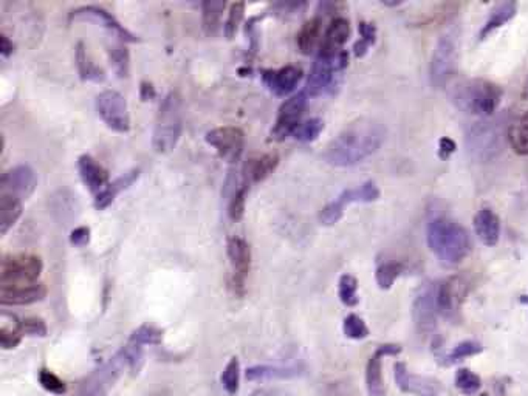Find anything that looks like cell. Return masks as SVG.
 Instances as JSON below:
<instances>
[{
	"instance_id": "cell-1",
	"label": "cell",
	"mask_w": 528,
	"mask_h": 396,
	"mask_svg": "<svg viewBox=\"0 0 528 396\" xmlns=\"http://www.w3.org/2000/svg\"><path fill=\"white\" fill-rule=\"evenodd\" d=\"M387 137L383 122L374 118H361L350 122L328 143L324 159L335 168H350L363 163L370 155L378 152Z\"/></svg>"
},
{
	"instance_id": "cell-2",
	"label": "cell",
	"mask_w": 528,
	"mask_h": 396,
	"mask_svg": "<svg viewBox=\"0 0 528 396\" xmlns=\"http://www.w3.org/2000/svg\"><path fill=\"white\" fill-rule=\"evenodd\" d=\"M446 92L453 106L475 117L493 115L501 104L504 95L499 85L482 78L453 80L446 85Z\"/></svg>"
},
{
	"instance_id": "cell-3",
	"label": "cell",
	"mask_w": 528,
	"mask_h": 396,
	"mask_svg": "<svg viewBox=\"0 0 528 396\" xmlns=\"http://www.w3.org/2000/svg\"><path fill=\"white\" fill-rule=\"evenodd\" d=\"M426 240L434 256L446 266L462 264L471 251L470 234L465 227L444 217L429 223Z\"/></svg>"
},
{
	"instance_id": "cell-4",
	"label": "cell",
	"mask_w": 528,
	"mask_h": 396,
	"mask_svg": "<svg viewBox=\"0 0 528 396\" xmlns=\"http://www.w3.org/2000/svg\"><path fill=\"white\" fill-rule=\"evenodd\" d=\"M143 347L127 343L107 364L93 372L81 389V396H107L124 370L138 373L143 365Z\"/></svg>"
},
{
	"instance_id": "cell-5",
	"label": "cell",
	"mask_w": 528,
	"mask_h": 396,
	"mask_svg": "<svg viewBox=\"0 0 528 396\" xmlns=\"http://www.w3.org/2000/svg\"><path fill=\"white\" fill-rule=\"evenodd\" d=\"M507 118H488L474 122L466 132L465 143L471 159L477 163H492L499 159L508 143Z\"/></svg>"
},
{
	"instance_id": "cell-6",
	"label": "cell",
	"mask_w": 528,
	"mask_h": 396,
	"mask_svg": "<svg viewBox=\"0 0 528 396\" xmlns=\"http://www.w3.org/2000/svg\"><path fill=\"white\" fill-rule=\"evenodd\" d=\"M181 130H183L181 98L177 92H170L160 104L159 115L153 127V150L159 153L171 152L179 143Z\"/></svg>"
},
{
	"instance_id": "cell-7",
	"label": "cell",
	"mask_w": 528,
	"mask_h": 396,
	"mask_svg": "<svg viewBox=\"0 0 528 396\" xmlns=\"http://www.w3.org/2000/svg\"><path fill=\"white\" fill-rule=\"evenodd\" d=\"M349 65V54L346 50L339 53H318L307 78V96L330 95L338 89L339 78Z\"/></svg>"
},
{
	"instance_id": "cell-8",
	"label": "cell",
	"mask_w": 528,
	"mask_h": 396,
	"mask_svg": "<svg viewBox=\"0 0 528 396\" xmlns=\"http://www.w3.org/2000/svg\"><path fill=\"white\" fill-rule=\"evenodd\" d=\"M459 63V28H451L439 37L434 48L429 80L434 89H442L453 81Z\"/></svg>"
},
{
	"instance_id": "cell-9",
	"label": "cell",
	"mask_w": 528,
	"mask_h": 396,
	"mask_svg": "<svg viewBox=\"0 0 528 396\" xmlns=\"http://www.w3.org/2000/svg\"><path fill=\"white\" fill-rule=\"evenodd\" d=\"M43 268V259L34 254L6 256L0 264V288L36 285Z\"/></svg>"
},
{
	"instance_id": "cell-10",
	"label": "cell",
	"mask_w": 528,
	"mask_h": 396,
	"mask_svg": "<svg viewBox=\"0 0 528 396\" xmlns=\"http://www.w3.org/2000/svg\"><path fill=\"white\" fill-rule=\"evenodd\" d=\"M96 111L109 129L118 133L131 130V115L126 98L117 91L101 92L95 100Z\"/></svg>"
},
{
	"instance_id": "cell-11",
	"label": "cell",
	"mask_w": 528,
	"mask_h": 396,
	"mask_svg": "<svg viewBox=\"0 0 528 396\" xmlns=\"http://www.w3.org/2000/svg\"><path fill=\"white\" fill-rule=\"evenodd\" d=\"M205 140L217 155L228 163H238L245 150V133L236 126L211 129L206 132Z\"/></svg>"
},
{
	"instance_id": "cell-12",
	"label": "cell",
	"mask_w": 528,
	"mask_h": 396,
	"mask_svg": "<svg viewBox=\"0 0 528 396\" xmlns=\"http://www.w3.org/2000/svg\"><path fill=\"white\" fill-rule=\"evenodd\" d=\"M307 98L308 96L306 92H299L282 102L278 120L269 133V140L284 141L287 138L293 137L296 129L302 122V115L306 111L307 101H308Z\"/></svg>"
},
{
	"instance_id": "cell-13",
	"label": "cell",
	"mask_w": 528,
	"mask_h": 396,
	"mask_svg": "<svg viewBox=\"0 0 528 396\" xmlns=\"http://www.w3.org/2000/svg\"><path fill=\"white\" fill-rule=\"evenodd\" d=\"M437 285L425 284L417 291L412 302V319L418 332L423 334L431 333L437 325Z\"/></svg>"
},
{
	"instance_id": "cell-14",
	"label": "cell",
	"mask_w": 528,
	"mask_h": 396,
	"mask_svg": "<svg viewBox=\"0 0 528 396\" xmlns=\"http://www.w3.org/2000/svg\"><path fill=\"white\" fill-rule=\"evenodd\" d=\"M227 253L233 270L231 290L236 296H243L245 280L251 270V249L249 242L242 237L228 238Z\"/></svg>"
},
{
	"instance_id": "cell-15",
	"label": "cell",
	"mask_w": 528,
	"mask_h": 396,
	"mask_svg": "<svg viewBox=\"0 0 528 396\" xmlns=\"http://www.w3.org/2000/svg\"><path fill=\"white\" fill-rule=\"evenodd\" d=\"M37 188V175L32 166L19 164L5 170L0 179V194L27 200Z\"/></svg>"
},
{
	"instance_id": "cell-16",
	"label": "cell",
	"mask_w": 528,
	"mask_h": 396,
	"mask_svg": "<svg viewBox=\"0 0 528 396\" xmlns=\"http://www.w3.org/2000/svg\"><path fill=\"white\" fill-rule=\"evenodd\" d=\"M69 21L96 22V24H101V27L106 28L107 32H111L113 36L122 39L124 43H138V37L133 33L129 32L124 25L117 21V17L101 6L85 5L72 10Z\"/></svg>"
},
{
	"instance_id": "cell-17",
	"label": "cell",
	"mask_w": 528,
	"mask_h": 396,
	"mask_svg": "<svg viewBox=\"0 0 528 396\" xmlns=\"http://www.w3.org/2000/svg\"><path fill=\"white\" fill-rule=\"evenodd\" d=\"M466 280L462 275H453L437 285V308L439 314L455 319L466 297Z\"/></svg>"
},
{
	"instance_id": "cell-18",
	"label": "cell",
	"mask_w": 528,
	"mask_h": 396,
	"mask_svg": "<svg viewBox=\"0 0 528 396\" xmlns=\"http://www.w3.org/2000/svg\"><path fill=\"white\" fill-rule=\"evenodd\" d=\"M402 345L398 343H383L376 353L370 356L367 367H366V386L369 396H385V376H383V362L387 356H398L402 353Z\"/></svg>"
},
{
	"instance_id": "cell-19",
	"label": "cell",
	"mask_w": 528,
	"mask_h": 396,
	"mask_svg": "<svg viewBox=\"0 0 528 396\" xmlns=\"http://www.w3.org/2000/svg\"><path fill=\"white\" fill-rule=\"evenodd\" d=\"M394 376H396V387L403 393H411L414 396L440 395V384L437 381L426 376L414 375L402 361L394 365Z\"/></svg>"
},
{
	"instance_id": "cell-20",
	"label": "cell",
	"mask_w": 528,
	"mask_h": 396,
	"mask_svg": "<svg viewBox=\"0 0 528 396\" xmlns=\"http://www.w3.org/2000/svg\"><path fill=\"white\" fill-rule=\"evenodd\" d=\"M260 76L271 93L286 98L296 91L304 73L296 65H286L279 70H262Z\"/></svg>"
},
{
	"instance_id": "cell-21",
	"label": "cell",
	"mask_w": 528,
	"mask_h": 396,
	"mask_svg": "<svg viewBox=\"0 0 528 396\" xmlns=\"http://www.w3.org/2000/svg\"><path fill=\"white\" fill-rule=\"evenodd\" d=\"M78 170H80L81 180L93 196H98L101 190L106 189V186L111 183L107 170L87 153L81 155L78 159Z\"/></svg>"
},
{
	"instance_id": "cell-22",
	"label": "cell",
	"mask_w": 528,
	"mask_h": 396,
	"mask_svg": "<svg viewBox=\"0 0 528 396\" xmlns=\"http://www.w3.org/2000/svg\"><path fill=\"white\" fill-rule=\"evenodd\" d=\"M350 24L346 17H333L324 33L323 43L318 53L335 54L343 52L344 43L349 41Z\"/></svg>"
},
{
	"instance_id": "cell-23",
	"label": "cell",
	"mask_w": 528,
	"mask_h": 396,
	"mask_svg": "<svg viewBox=\"0 0 528 396\" xmlns=\"http://www.w3.org/2000/svg\"><path fill=\"white\" fill-rule=\"evenodd\" d=\"M474 231L485 246H496L501 237V220L496 212L490 208H484L474 216Z\"/></svg>"
},
{
	"instance_id": "cell-24",
	"label": "cell",
	"mask_w": 528,
	"mask_h": 396,
	"mask_svg": "<svg viewBox=\"0 0 528 396\" xmlns=\"http://www.w3.org/2000/svg\"><path fill=\"white\" fill-rule=\"evenodd\" d=\"M47 296V286L44 284L24 286V288H0V304L4 306L32 305Z\"/></svg>"
},
{
	"instance_id": "cell-25",
	"label": "cell",
	"mask_w": 528,
	"mask_h": 396,
	"mask_svg": "<svg viewBox=\"0 0 528 396\" xmlns=\"http://www.w3.org/2000/svg\"><path fill=\"white\" fill-rule=\"evenodd\" d=\"M323 17L315 16L302 25L301 30L296 34V43L302 54H312L315 50H319L323 43Z\"/></svg>"
},
{
	"instance_id": "cell-26",
	"label": "cell",
	"mask_w": 528,
	"mask_h": 396,
	"mask_svg": "<svg viewBox=\"0 0 528 396\" xmlns=\"http://www.w3.org/2000/svg\"><path fill=\"white\" fill-rule=\"evenodd\" d=\"M140 177V170L132 169L127 170L126 174L120 175L117 180L112 181L106 186V189L101 190L98 196H95V208L98 211H103L106 209L107 207H111L115 197L122 192V190L129 189L131 186L138 180Z\"/></svg>"
},
{
	"instance_id": "cell-27",
	"label": "cell",
	"mask_w": 528,
	"mask_h": 396,
	"mask_svg": "<svg viewBox=\"0 0 528 396\" xmlns=\"http://www.w3.org/2000/svg\"><path fill=\"white\" fill-rule=\"evenodd\" d=\"M279 164V157L276 153H264L258 159H249L245 164V183H259L275 172Z\"/></svg>"
},
{
	"instance_id": "cell-28",
	"label": "cell",
	"mask_w": 528,
	"mask_h": 396,
	"mask_svg": "<svg viewBox=\"0 0 528 396\" xmlns=\"http://www.w3.org/2000/svg\"><path fill=\"white\" fill-rule=\"evenodd\" d=\"M516 13H518L516 2H504V4L494 6L481 32H479V39L485 41L486 37L496 32L497 28L504 27L505 24L512 21L513 17L516 16Z\"/></svg>"
},
{
	"instance_id": "cell-29",
	"label": "cell",
	"mask_w": 528,
	"mask_h": 396,
	"mask_svg": "<svg viewBox=\"0 0 528 396\" xmlns=\"http://www.w3.org/2000/svg\"><path fill=\"white\" fill-rule=\"evenodd\" d=\"M380 198V189L376 188L374 181H366L363 185L357 186V188H350V189L344 190L343 194L337 198L335 203L338 205L344 211V208L352 203H372Z\"/></svg>"
},
{
	"instance_id": "cell-30",
	"label": "cell",
	"mask_w": 528,
	"mask_h": 396,
	"mask_svg": "<svg viewBox=\"0 0 528 396\" xmlns=\"http://www.w3.org/2000/svg\"><path fill=\"white\" fill-rule=\"evenodd\" d=\"M22 321H19L15 314L4 312L0 316V347L4 350L16 349L21 343Z\"/></svg>"
},
{
	"instance_id": "cell-31",
	"label": "cell",
	"mask_w": 528,
	"mask_h": 396,
	"mask_svg": "<svg viewBox=\"0 0 528 396\" xmlns=\"http://www.w3.org/2000/svg\"><path fill=\"white\" fill-rule=\"evenodd\" d=\"M227 8L225 2L220 0H206L201 4V24L206 36H216L222 28V14Z\"/></svg>"
},
{
	"instance_id": "cell-32",
	"label": "cell",
	"mask_w": 528,
	"mask_h": 396,
	"mask_svg": "<svg viewBox=\"0 0 528 396\" xmlns=\"http://www.w3.org/2000/svg\"><path fill=\"white\" fill-rule=\"evenodd\" d=\"M508 144L521 157H528V111L510 122Z\"/></svg>"
},
{
	"instance_id": "cell-33",
	"label": "cell",
	"mask_w": 528,
	"mask_h": 396,
	"mask_svg": "<svg viewBox=\"0 0 528 396\" xmlns=\"http://www.w3.org/2000/svg\"><path fill=\"white\" fill-rule=\"evenodd\" d=\"M22 216V200L0 194V234L5 236Z\"/></svg>"
},
{
	"instance_id": "cell-34",
	"label": "cell",
	"mask_w": 528,
	"mask_h": 396,
	"mask_svg": "<svg viewBox=\"0 0 528 396\" xmlns=\"http://www.w3.org/2000/svg\"><path fill=\"white\" fill-rule=\"evenodd\" d=\"M406 266L402 262H381L376 270V285L381 290H391L394 284H396V279L405 273Z\"/></svg>"
},
{
	"instance_id": "cell-35",
	"label": "cell",
	"mask_w": 528,
	"mask_h": 396,
	"mask_svg": "<svg viewBox=\"0 0 528 396\" xmlns=\"http://www.w3.org/2000/svg\"><path fill=\"white\" fill-rule=\"evenodd\" d=\"M76 65H78V72H80L83 80L95 81V82L104 81V72L90 61L83 43L76 45Z\"/></svg>"
},
{
	"instance_id": "cell-36",
	"label": "cell",
	"mask_w": 528,
	"mask_h": 396,
	"mask_svg": "<svg viewBox=\"0 0 528 396\" xmlns=\"http://www.w3.org/2000/svg\"><path fill=\"white\" fill-rule=\"evenodd\" d=\"M359 39L354 43V54L357 58H363L376 43V27L372 22H359Z\"/></svg>"
},
{
	"instance_id": "cell-37",
	"label": "cell",
	"mask_w": 528,
	"mask_h": 396,
	"mask_svg": "<svg viewBox=\"0 0 528 396\" xmlns=\"http://www.w3.org/2000/svg\"><path fill=\"white\" fill-rule=\"evenodd\" d=\"M339 301L346 306L358 305V279L352 275H343L338 282Z\"/></svg>"
},
{
	"instance_id": "cell-38",
	"label": "cell",
	"mask_w": 528,
	"mask_h": 396,
	"mask_svg": "<svg viewBox=\"0 0 528 396\" xmlns=\"http://www.w3.org/2000/svg\"><path fill=\"white\" fill-rule=\"evenodd\" d=\"M223 389L227 391L228 395H236L240 389V362L238 358H231L223 369L220 376Z\"/></svg>"
},
{
	"instance_id": "cell-39",
	"label": "cell",
	"mask_w": 528,
	"mask_h": 396,
	"mask_svg": "<svg viewBox=\"0 0 528 396\" xmlns=\"http://www.w3.org/2000/svg\"><path fill=\"white\" fill-rule=\"evenodd\" d=\"M323 130V120L321 118H310V120H306V121H302L299 124V127L293 133V138H295L296 141H301V143H312V141L318 140Z\"/></svg>"
},
{
	"instance_id": "cell-40",
	"label": "cell",
	"mask_w": 528,
	"mask_h": 396,
	"mask_svg": "<svg viewBox=\"0 0 528 396\" xmlns=\"http://www.w3.org/2000/svg\"><path fill=\"white\" fill-rule=\"evenodd\" d=\"M482 350H484L482 343H475V341H464V343H457L455 349L448 352L445 356H442V360H446V364H455V362H459V361L482 353Z\"/></svg>"
},
{
	"instance_id": "cell-41",
	"label": "cell",
	"mask_w": 528,
	"mask_h": 396,
	"mask_svg": "<svg viewBox=\"0 0 528 396\" xmlns=\"http://www.w3.org/2000/svg\"><path fill=\"white\" fill-rule=\"evenodd\" d=\"M298 372L296 369H279V367H267V365H258L247 370V380L249 381H265L273 380V378H290L295 376Z\"/></svg>"
},
{
	"instance_id": "cell-42",
	"label": "cell",
	"mask_w": 528,
	"mask_h": 396,
	"mask_svg": "<svg viewBox=\"0 0 528 396\" xmlns=\"http://www.w3.org/2000/svg\"><path fill=\"white\" fill-rule=\"evenodd\" d=\"M455 384L464 395H474L481 391V376L470 369H459L455 373Z\"/></svg>"
},
{
	"instance_id": "cell-43",
	"label": "cell",
	"mask_w": 528,
	"mask_h": 396,
	"mask_svg": "<svg viewBox=\"0 0 528 396\" xmlns=\"http://www.w3.org/2000/svg\"><path fill=\"white\" fill-rule=\"evenodd\" d=\"M129 341L137 343V345H142V347H144V345H159L163 341V332L155 327V325L144 324L131 334Z\"/></svg>"
},
{
	"instance_id": "cell-44",
	"label": "cell",
	"mask_w": 528,
	"mask_h": 396,
	"mask_svg": "<svg viewBox=\"0 0 528 396\" xmlns=\"http://www.w3.org/2000/svg\"><path fill=\"white\" fill-rule=\"evenodd\" d=\"M247 192H249V185L243 183L233 190L230 203H228V217L233 222L242 220L243 214H245V203H247Z\"/></svg>"
},
{
	"instance_id": "cell-45",
	"label": "cell",
	"mask_w": 528,
	"mask_h": 396,
	"mask_svg": "<svg viewBox=\"0 0 528 396\" xmlns=\"http://www.w3.org/2000/svg\"><path fill=\"white\" fill-rule=\"evenodd\" d=\"M343 332L347 338L354 339V341L366 339L370 333L369 328L358 314H349L344 319Z\"/></svg>"
},
{
	"instance_id": "cell-46",
	"label": "cell",
	"mask_w": 528,
	"mask_h": 396,
	"mask_svg": "<svg viewBox=\"0 0 528 396\" xmlns=\"http://www.w3.org/2000/svg\"><path fill=\"white\" fill-rule=\"evenodd\" d=\"M243 13H245V4L243 2H234L230 6V11H228V19L223 25V33L227 39H233L238 33L239 25L243 19Z\"/></svg>"
},
{
	"instance_id": "cell-47",
	"label": "cell",
	"mask_w": 528,
	"mask_h": 396,
	"mask_svg": "<svg viewBox=\"0 0 528 396\" xmlns=\"http://www.w3.org/2000/svg\"><path fill=\"white\" fill-rule=\"evenodd\" d=\"M109 58L112 67L117 72L120 78H126L129 74V52L124 45H112L109 48Z\"/></svg>"
},
{
	"instance_id": "cell-48",
	"label": "cell",
	"mask_w": 528,
	"mask_h": 396,
	"mask_svg": "<svg viewBox=\"0 0 528 396\" xmlns=\"http://www.w3.org/2000/svg\"><path fill=\"white\" fill-rule=\"evenodd\" d=\"M39 384L43 387L44 391H47L48 393H54V395H64L67 391V386L58 375H54V372L50 370L43 369L39 372Z\"/></svg>"
},
{
	"instance_id": "cell-49",
	"label": "cell",
	"mask_w": 528,
	"mask_h": 396,
	"mask_svg": "<svg viewBox=\"0 0 528 396\" xmlns=\"http://www.w3.org/2000/svg\"><path fill=\"white\" fill-rule=\"evenodd\" d=\"M22 332L33 338H45L48 333L47 324L41 317H27L22 321Z\"/></svg>"
},
{
	"instance_id": "cell-50",
	"label": "cell",
	"mask_w": 528,
	"mask_h": 396,
	"mask_svg": "<svg viewBox=\"0 0 528 396\" xmlns=\"http://www.w3.org/2000/svg\"><path fill=\"white\" fill-rule=\"evenodd\" d=\"M90 238H92V233H90L89 227H74L73 231L70 233V244L78 246V248L87 246L90 244Z\"/></svg>"
},
{
	"instance_id": "cell-51",
	"label": "cell",
	"mask_w": 528,
	"mask_h": 396,
	"mask_svg": "<svg viewBox=\"0 0 528 396\" xmlns=\"http://www.w3.org/2000/svg\"><path fill=\"white\" fill-rule=\"evenodd\" d=\"M328 396H359L354 386L346 382H337L328 387Z\"/></svg>"
},
{
	"instance_id": "cell-52",
	"label": "cell",
	"mask_w": 528,
	"mask_h": 396,
	"mask_svg": "<svg viewBox=\"0 0 528 396\" xmlns=\"http://www.w3.org/2000/svg\"><path fill=\"white\" fill-rule=\"evenodd\" d=\"M275 8L278 10V14L286 16V14H296V13L304 10L306 4L304 2H287V4H278Z\"/></svg>"
},
{
	"instance_id": "cell-53",
	"label": "cell",
	"mask_w": 528,
	"mask_h": 396,
	"mask_svg": "<svg viewBox=\"0 0 528 396\" xmlns=\"http://www.w3.org/2000/svg\"><path fill=\"white\" fill-rule=\"evenodd\" d=\"M457 150V144L451 138H442L439 141L440 159H448Z\"/></svg>"
},
{
	"instance_id": "cell-54",
	"label": "cell",
	"mask_w": 528,
	"mask_h": 396,
	"mask_svg": "<svg viewBox=\"0 0 528 396\" xmlns=\"http://www.w3.org/2000/svg\"><path fill=\"white\" fill-rule=\"evenodd\" d=\"M13 52H15V43L8 39V36L2 34V36H0V54H2L4 58H8V56L13 54Z\"/></svg>"
},
{
	"instance_id": "cell-55",
	"label": "cell",
	"mask_w": 528,
	"mask_h": 396,
	"mask_svg": "<svg viewBox=\"0 0 528 396\" xmlns=\"http://www.w3.org/2000/svg\"><path fill=\"white\" fill-rule=\"evenodd\" d=\"M155 89H153V85L148 81H143L142 82V87H140V96H142V100L143 101H151L155 98Z\"/></svg>"
},
{
	"instance_id": "cell-56",
	"label": "cell",
	"mask_w": 528,
	"mask_h": 396,
	"mask_svg": "<svg viewBox=\"0 0 528 396\" xmlns=\"http://www.w3.org/2000/svg\"><path fill=\"white\" fill-rule=\"evenodd\" d=\"M521 100L528 101V74L525 82H523V91H521Z\"/></svg>"
},
{
	"instance_id": "cell-57",
	"label": "cell",
	"mask_w": 528,
	"mask_h": 396,
	"mask_svg": "<svg viewBox=\"0 0 528 396\" xmlns=\"http://www.w3.org/2000/svg\"><path fill=\"white\" fill-rule=\"evenodd\" d=\"M386 6H389V8H394V6H400L403 5L402 0L400 2H383Z\"/></svg>"
},
{
	"instance_id": "cell-58",
	"label": "cell",
	"mask_w": 528,
	"mask_h": 396,
	"mask_svg": "<svg viewBox=\"0 0 528 396\" xmlns=\"http://www.w3.org/2000/svg\"><path fill=\"white\" fill-rule=\"evenodd\" d=\"M521 302H523V304H525V305H528V296L521 297Z\"/></svg>"
}]
</instances>
